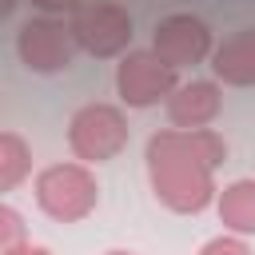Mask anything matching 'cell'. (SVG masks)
Returning a JSON list of instances; mask_svg holds the SVG:
<instances>
[{
	"instance_id": "7a4b0ae2",
	"label": "cell",
	"mask_w": 255,
	"mask_h": 255,
	"mask_svg": "<svg viewBox=\"0 0 255 255\" xmlns=\"http://www.w3.org/2000/svg\"><path fill=\"white\" fill-rule=\"evenodd\" d=\"M96 203H100L96 171L80 159L52 163L36 175V207L56 223H80L96 211Z\"/></svg>"
},
{
	"instance_id": "e0dca14e",
	"label": "cell",
	"mask_w": 255,
	"mask_h": 255,
	"mask_svg": "<svg viewBox=\"0 0 255 255\" xmlns=\"http://www.w3.org/2000/svg\"><path fill=\"white\" fill-rule=\"evenodd\" d=\"M104 255H135V251H120V247H112V251H104Z\"/></svg>"
},
{
	"instance_id": "277c9868",
	"label": "cell",
	"mask_w": 255,
	"mask_h": 255,
	"mask_svg": "<svg viewBox=\"0 0 255 255\" xmlns=\"http://www.w3.org/2000/svg\"><path fill=\"white\" fill-rule=\"evenodd\" d=\"M68 24L76 36V48L88 56H100V60L124 56L131 44V16L116 0H84L68 16Z\"/></svg>"
},
{
	"instance_id": "9a60e30c",
	"label": "cell",
	"mask_w": 255,
	"mask_h": 255,
	"mask_svg": "<svg viewBox=\"0 0 255 255\" xmlns=\"http://www.w3.org/2000/svg\"><path fill=\"white\" fill-rule=\"evenodd\" d=\"M8 255H52L48 247H40V243H20V247H12Z\"/></svg>"
},
{
	"instance_id": "5b68a950",
	"label": "cell",
	"mask_w": 255,
	"mask_h": 255,
	"mask_svg": "<svg viewBox=\"0 0 255 255\" xmlns=\"http://www.w3.org/2000/svg\"><path fill=\"white\" fill-rule=\"evenodd\" d=\"M76 36L72 24L60 16H32L16 32V56L28 72H64L76 60Z\"/></svg>"
},
{
	"instance_id": "30bf717a",
	"label": "cell",
	"mask_w": 255,
	"mask_h": 255,
	"mask_svg": "<svg viewBox=\"0 0 255 255\" xmlns=\"http://www.w3.org/2000/svg\"><path fill=\"white\" fill-rule=\"evenodd\" d=\"M215 211H219V223L231 231V235H255V179H231L227 187H219L215 195Z\"/></svg>"
},
{
	"instance_id": "ba28073f",
	"label": "cell",
	"mask_w": 255,
	"mask_h": 255,
	"mask_svg": "<svg viewBox=\"0 0 255 255\" xmlns=\"http://www.w3.org/2000/svg\"><path fill=\"white\" fill-rule=\"evenodd\" d=\"M219 108H223V92L215 80H191L167 96V120L179 131H195V128L215 124Z\"/></svg>"
},
{
	"instance_id": "8fae6325",
	"label": "cell",
	"mask_w": 255,
	"mask_h": 255,
	"mask_svg": "<svg viewBox=\"0 0 255 255\" xmlns=\"http://www.w3.org/2000/svg\"><path fill=\"white\" fill-rule=\"evenodd\" d=\"M32 175V147L20 131H4L0 128V195L16 191L24 179Z\"/></svg>"
},
{
	"instance_id": "3957f363",
	"label": "cell",
	"mask_w": 255,
	"mask_h": 255,
	"mask_svg": "<svg viewBox=\"0 0 255 255\" xmlns=\"http://www.w3.org/2000/svg\"><path fill=\"white\" fill-rule=\"evenodd\" d=\"M128 116L116 104H84L68 120V147L80 163H108L128 147Z\"/></svg>"
},
{
	"instance_id": "5bb4252c",
	"label": "cell",
	"mask_w": 255,
	"mask_h": 255,
	"mask_svg": "<svg viewBox=\"0 0 255 255\" xmlns=\"http://www.w3.org/2000/svg\"><path fill=\"white\" fill-rule=\"evenodd\" d=\"M32 4H36L44 16H72L84 0H32Z\"/></svg>"
},
{
	"instance_id": "6da1fadb",
	"label": "cell",
	"mask_w": 255,
	"mask_h": 255,
	"mask_svg": "<svg viewBox=\"0 0 255 255\" xmlns=\"http://www.w3.org/2000/svg\"><path fill=\"white\" fill-rule=\"evenodd\" d=\"M147 179L155 199L175 215H199L215 203V167L227 159V139L211 128H163L147 139Z\"/></svg>"
},
{
	"instance_id": "52a82bcc",
	"label": "cell",
	"mask_w": 255,
	"mask_h": 255,
	"mask_svg": "<svg viewBox=\"0 0 255 255\" xmlns=\"http://www.w3.org/2000/svg\"><path fill=\"white\" fill-rule=\"evenodd\" d=\"M151 52L167 64V68H195V64H203V60H211V52H215V36H211V28L199 20V16H191V12H171V16H163L159 24H155V32H151Z\"/></svg>"
},
{
	"instance_id": "8992f818",
	"label": "cell",
	"mask_w": 255,
	"mask_h": 255,
	"mask_svg": "<svg viewBox=\"0 0 255 255\" xmlns=\"http://www.w3.org/2000/svg\"><path fill=\"white\" fill-rule=\"evenodd\" d=\"M179 88L175 68H167L151 48L139 52H124L116 64V96L128 108H151V104H167V96Z\"/></svg>"
},
{
	"instance_id": "7c38bea8",
	"label": "cell",
	"mask_w": 255,
	"mask_h": 255,
	"mask_svg": "<svg viewBox=\"0 0 255 255\" xmlns=\"http://www.w3.org/2000/svg\"><path fill=\"white\" fill-rule=\"evenodd\" d=\"M28 243V227H24V215L8 203H0V255H8L12 247Z\"/></svg>"
},
{
	"instance_id": "4fadbf2b",
	"label": "cell",
	"mask_w": 255,
	"mask_h": 255,
	"mask_svg": "<svg viewBox=\"0 0 255 255\" xmlns=\"http://www.w3.org/2000/svg\"><path fill=\"white\" fill-rule=\"evenodd\" d=\"M199 255H251V247H247V239L243 235H215V239H207L203 247H199Z\"/></svg>"
},
{
	"instance_id": "9c48e42d",
	"label": "cell",
	"mask_w": 255,
	"mask_h": 255,
	"mask_svg": "<svg viewBox=\"0 0 255 255\" xmlns=\"http://www.w3.org/2000/svg\"><path fill=\"white\" fill-rule=\"evenodd\" d=\"M211 72L227 88H255V28H239L223 44H215Z\"/></svg>"
},
{
	"instance_id": "2e32d148",
	"label": "cell",
	"mask_w": 255,
	"mask_h": 255,
	"mask_svg": "<svg viewBox=\"0 0 255 255\" xmlns=\"http://www.w3.org/2000/svg\"><path fill=\"white\" fill-rule=\"evenodd\" d=\"M16 4H20V0H0V20H8V16L16 12Z\"/></svg>"
}]
</instances>
